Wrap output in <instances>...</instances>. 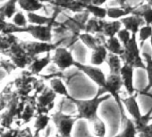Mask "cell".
<instances>
[{
	"label": "cell",
	"mask_w": 152,
	"mask_h": 137,
	"mask_svg": "<svg viewBox=\"0 0 152 137\" xmlns=\"http://www.w3.org/2000/svg\"><path fill=\"white\" fill-rule=\"evenodd\" d=\"M18 133H19L18 129H9L7 132H5L4 130L0 133V137H17Z\"/></svg>",
	"instance_id": "cell-38"
},
{
	"label": "cell",
	"mask_w": 152,
	"mask_h": 137,
	"mask_svg": "<svg viewBox=\"0 0 152 137\" xmlns=\"http://www.w3.org/2000/svg\"><path fill=\"white\" fill-rule=\"evenodd\" d=\"M77 120L76 116L65 114L61 108L51 115V121L54 123L57 133L64 137H72L73 126Z\"/></svg>",
	"instance_id": "cell-4"
},
{
	"label": "cell",
	"mask_w": 152,
	"mask_h": 137,
	"mask_svg": "<svg viewBox=\"0 0 152 137\" xmlns=\"http://www.w3.org/2000/svg\"><path fill=\"white\" fill-rule=\"evenodd\" d=\"M18 38L14 34H6L3 33L0 35V51H5L10 48L14 44L18 42Z\"/></svg>",
	"instance_id": "cell-29"
},
{
	"label": "cell",
	"mask_w": 152,
	"mask_h": 137,
	"mask_svg": "<svg viewBox=\"0 0 152 137\" xmlns=\"http://www.w3.org/2000/svg\"><path fill=\"white\" fill-rule=\"evenodd\" d=\"M56 97V92L50 87H45L42 90L41 94L38 98V107L37 112L38 114L45 113L48 114L49 110L54 108L55 99Z\"/></svg>",
	"instance_id": "cell-10"
},
{
	"label": "cell",
	"mask_w": 152,
	"mask_h": 137,
	"mask_svg": "<svg viewBox=\"0 0 152 137\" xmlns=\"http://www.w3.org/2000/svg\"><path fill=\"white\" fill-rule=\"evenodd\" d=\"M12 23L18 26V27H21V28H26L29 24V22H28V18H27V15H25L23 12L21 11H17L16 14L13 16L12 18Z\"/></svg>",
	"instance_id": "cell-33"
},
{
	"label": "cell",
	"mask_w": 152,
	"mask_h": 137,
	"mask_svg": "<svg viewBox=\"0 0 152 137\" xmlns=\"http://www.w3.org/2000/svg\"><path fill=\"white\" fill-rule=\"evenodd\" d=\"M107 1V0H92L91 3L94 4V5H97V6H103L106 2Z\"/></svg>",
	"instance_id": "cell-41"
},
{
	"label": "cell",
	"mask_w": 152,
	"mask_h": 137,
	"mask_svg": "<svg viewBox=\"0 0 152 137\" xmlns=\"http://www.w3.org/2000/svg\"><path fill=\"white\" fill-rule=\"evenodd\" d=\"M52 137H64V136H63V135H61V134H59V133H57L56 135H54V136H52Z\"/></svg>",
	"instance_id": "cell-44"
},
{
	"label": "cell",
	"mask_w": 152,
	"mask_h": 137,
	"mask_svg": "<svg viewBox=\"0 0 152 137\" xmlns=\"http://www.w3.org/2000/svg\"><path fill=\"white\" fill-rule=\"evenodd\" d=\"M122 28H123V24L120 20L106 21L102 34L105 35L107 38L114 37V36H116V34Z\"/></svg>",
	"instance_id": "cell-24"
},
{
	"label": "cell",
	"mask_w": 152,
	"mask_h": 137,
	"mask_svg": "<svg viewBox=\"0 0 152 137\" xmlns=\"http://www.w3.org/2000/svg\"><path fill=\"white\" fill-rule=\"evenodd\" d=\"M116 1L118 3V7H107L108 18L112 20H120L123 17L132 14L134 7L131 6L127 0H116Z\"/></svg>",
	"instance_id": "cell-11"
},
{
	"label": "cell",
	"mask_w": 152,
	"mask_h": 137,
	"mask_svg": "<svg viewBox=\"0 0 152 137\" xmlns=\"http://www.w3.org/2000/svg\"><path fill=\"white\" fill-rule=\"evenodd\" d=\"M123 87L124 85H123V82H122L120 75H108V76H107L106 85L103 88L107 92V93L110 94L111 97L116 102L118 108H119V113H120L122 123L127 118L126 111L122 103V97L120 96V92Z\"/></svg>",
	"instance_id": "cell-3"
},
{
	"label": "cell",
	"mask_w": 152,
	"mask_h": 137,
	"mask_svg": "<svg viewBox=\"0 0 152 137\" xmlns=\"http://www.w3.org/2000/svg\"><path fill=\"white\" fill-rule=\"evenodd\" d=\"M116 36L119 39V40L121 41V43L123 44V46H124V45H126L130 41L132 36V33L130 31H128L127 29H125V28L123 27L118 32V33L116 34Z\"/></svg>",
	"instance_id": "cell-35"
},
{
	"label": "cell",
	"mask_w": 152,
	"mask_h": 137,
	"mask_svg": "<svg viewBox=\"0 0 152 137\" xmlns=\"http://www.w3.org/2000/svg\"><path fill=\"white\" fill-rule=\"evenodd\" d=\"M76 0H51L49 5L54 7H58L62 10H71L72 5Z\"/></svg>",
	"instance_id": "cell-34"
},
{
	"label": "cell",
	"mask_w": 152,
	"mask_h": 137,
	"mask_svg": "<svg viewBox=\"0 0 152 137\" xmlns=\"http://www.w3.org/2000/svg\"><path fill=\"white\" fill-rule=\"evenodd\" d=\"M142 56H143V59H144L145 64H146L145 71L147 73L148 84L144 90L140 92V93L142 95H145L146 93L149 92L150 90L152 89V56L149 55L148 53H142Z\"/></svg>",
	"instance_id": "cell-20"
},
{
	"label": "cell",
	"mask_w": 152,
	"mask_h": 137,
	"mask_svg": "<svg viewBox=\"0 0 152 137\" xmlns=\"http://www.w3.org/2000/svg\"><path fill=\"white\" fill-rule=\"evenodd\" d=\"M120 57L123 64H129L134 69L145 70L146 64L142 55L140 54V47L137 40V35L132 34L130 41L124 46V51Z\"/></svg>",
	"instance_id": "cell-2"
},
{
	"label": "cell",
	"mask_w": 152,
	"mask_h": 137,
	"mask_svg": "<svg viewBox=\"0 0 152 137\" xmlns=\"http://www.w3.org/2000/svg\"><path fill=\"white\" fill-rule=\"evenodd\" d=\"M138 137H152V122L138 133Z\"/></svg>",
	"instance_id": "cell-37"
},
{
	"label": "cell",
	"mask_w": 152,
	"mask_h": 137,
	"mask_svg": "<svg viewBox=\"0 0 152 137\" xmlns=\"http://www.w3.org/2000/svg\"><path fill=\"white\" fill-rule=\"evenodd\" d=\"M18 0H7L0 7V17L4 19H11L16 14V5Z\"/></svg>",
	"instance_id": "cell-22"
},
{
	"label": "cell",
	"mask_w": 152,
	"mask_h": 137,
	"mask_svg": "<svg viewBox=\"0 0 152 137\" xmlns=\"http://www.w3.org/2000/svg\"><path fill=\"white\" fill-rule=\"evenodd\" d=\"M115 137H120V136H119V134H117V135H115Z\"/></svg>",
	"instance_id": "cell-48"
},
{
	"label": "cell",
	"mask_w": 152,
	"mask_h": 137,
	"mask_svg": "<svg viewBox=\"0 0 152 137\" xmlns=\"http://www.w3.org/2000/svg\"><path fill=\"white\" fill-rule=\"evenodd\" d=\"M33 115H34V109L31 106L28 105V106H26L24 110H23L21 118H23L24 120V122H29L31 119V117L33 116Z\"/></svg>",
	"instance_id": "cell-36"
},
{
	"label": "cell",
	"mask_w": 152,
	"mask_h": 137,
	"mask_svg": "<svg viewBox=\"0 0 152 137\" xmlns=\"http://www.w3.org/2000/svg\"><path fill=\"white\" fill-rule=\"evenodd\" d=\"M120 21H121L124 28L127 29L132 34H135V35L138 34L140 28L145 24V22L141 17L135 15H132V14L129 15L125 17L121 18Z\"/></svg>",
	"instance_id": "cell-14"
},
{
	"label": "cell",
	"mask_w": 152,
	"mask_h": 137,
	"mask_svg": "<svg viewBox=\"0 0 152 137\" xmlns=\"http://www.w3.org/2000/svg\"><path fill=\"white\" fill-rule=\"evenodd\" d=\"M145 2H147L148 4H149L150 6H152V0H144Z\"/></svg>",
	"instance_id": "cell-43"
},
{
	"label": "cell",
	"mask_w": 152,
	"mask_h": 137,
	"mask_svg": "<svg viewBox=\"0 0 152 137\" xmlns=\"http://www.w3.org/2000/svg\"><path fill=\"white\" fill-rule=\"evenodd\" d=\"M111 98V95L107 93L103 88H99L97 94L93 98L88 100H79L70 96L67 100L75 105L77 109V115H76L77 119L86 120L91 123L99 117V108L101 104Z\"/></svg>",
	"instance_id": "cell-1"
},
{
	"label": "cell",
	"mask_w": 152,
	"mask_h": 137,
	"mask_svg": "<svg viewBox=\"0 0 152 137\" xmlns=\"http://www.w3.org/2000/svg\"><path fill=\"white\" fill-rule=\"evenodd\" d=\"M91 51L92 52L91 56V64L100 66L107 61L109 52L105 47V45H99V47H97L95 49Z\"/></svg>",
	"instance_id": "cell-17"
},
{
	"label": "cell",
	"mask_w": 152,
	"mask_h": 137,
	"mask_svg": "<svg viewBox=\"0 0 152 137\" xmlns=\"http://www.w3.org/2000/svg\"><path fill=\"white\" fill-rule=\"evenodd\" d=\"M132 15L141 17L144 20L145 24L152 25V6H150L147 2L140 3L138 6H135Z\"/></svg>",
	"instance_id": "cell-16"
},
{
	"label": "cell",
	"mask_w": 152,
	"mask_h": 137,
	"mask_svg": "<svg viewBox=\"0 0 152 137\" xmlns=\"http://www.w3.org/2000/svg\"><path fill=\"white\" fill-rule=\"evenodd\" d=\"M45 137H49V136H48V133H47V135H46V136H45Z\"/></svg>",
	"instance_id": "cell-47"
},
{
	"label": "cell",
	"mask_w": 152,
	"mask_h": 137,
	"mask_svg": "<svg viewBox=\"0 0 152 137\" xmlns=\"http://www.w3.org/2000/svg\"><path fill=\"white\" fill-rule=\"evenodd\" d=\"M149 43H150V46H151V48H152V34L149 38Z\"/></svg>",
	"instance_id": "cell-45"
},
{
	"label": "cell",
	"mask_w": 152,
	"mask_h": 137,
	"mask_svg": "<svg viewBox=\"0 0 152 137\" xmlns=\"http://www.w3.org/2000/svg\"><path fill=\"white\" fill-rule=\"evenodd\" d=\"M106 62L109 69V75H120L123 66V62L120 56L109 53Z\"/></svg>",
	"instance_id": "cell-21"
},
{
	"label": "cell",
	"mask_w": 152,
	"mask_h": 137,
	"mask_svg": "<svg viewBox=\"0 0 152 137\" xmlns=\"http://www.w3.org/2000/svg\"><path fill=\"white\" fill-rule=\"evenodd\" d=\"M75 67L77 69L85 74L94 84L98 85L99 88H104L107 83V76L101 68L92 64H85L80 62H76Z\"/></svg>",
	"instance_id": "cell-7"
},
{
	"label": "cell",
	"mask_w": 152,
	"mask_h": 137,
	"mask_svg": "<svg viewBox=\"0 0 152 137\" xmlns=\"http://www.w3.org/2000/svg\"><path fill=\"white\" fill-rule=\"evenodd\" d=\"M85 10L88 11L91 15L94 17L99 18V19H105L107 17V8L101 7V6H97L94 4H89L86 6Z\"/></svg>",
	"instance_id": "cell-30"
},
{
	"label": "cell",
	"mask_w": 152,
	"mask_h": 137,
	"mask_svg": "<svg viewBox=\"0 0 152 137\" xmlns=\"http://www.w3.org/2000/svg\"><path fill=\"white\" fill-rule=\"evenodd\" d=\"M137 97H138V93L134 95H131V96L128 95V97L126 98H122V103L124 107V109L130 115L131 118L133 121L139 120L143 115L140 112Z\"/></svg>",
	"instance_id": "cell-13"
},
{
	"label": "cell",
	"mask_w": 152,
	"mask_h": 137,
	"mask_svg": "<svg viewBox=\"0 0 152 137\" xmlns=\"http://www.w3.org/2000/svg\"><path fill=\"white\" fill-rule=\"evenodd\" d=\"M75 58L72 56V51L63 46H58L54 50V55L52 56V63L57 67V69L61 72H64L69 68L76 64Z\"/></svg>",
	"instance_id": "cell-5"
},
{
	"label": "cell",
	"mask_w": 152,
	"mask_h": 137,
	"mask_svg": "<svg viewBox=\"0 0 152 137\" xmlns=\"http://www.w3.org/2000/svg\"><path fill=\"white\" fill-rule=\"evenodd\" d=\"M27 54L31 56V58H35L39 56V55L42 53H48L54 51L59 44L58 43H52V42H42V41H20Z\"/></svg>",
	"instance_id": "cell-8"
},
{
	"label": "cell",
	"mask_w": 152,
	"mask_h": 137,
	"mask_svg": "<svg viewBox=\"0 0 152 137\" xmlns=\"http://www.w3.org/2000/svg\"><path fill=\"white\" fill-rule=\"evenodd\" d=\"M91 133L95 137H106L107 135V125L99 116L91 123Z\"/></svg>",
	"instance_id": "cell-28"
},
{
	"label": "cell",
	"mask_w": 152,
	"mask_h": 137,
	"mask_svg": "<svg viewBox=\"0 0 152 137\" xmlns=\"http://www.w3.org/2000/svg\"><path fill=\"white\" fill-rule=\"evenodd\" d=\"M105 19H99L97 17H90L85 24L84 32L91 33V34H98L102 33L104 24H105Z\"/></svg>",
	"instance_id": "cell-18"
},
{
	"label": "cell",
	"mask_w": 152,
	"mask_h": 137,
	"mask_svg": "<svg viewBox=\"0 0 152 137\" xmlns=\"http://www.w3.org/2000/svg\"><path fill=\"white\" fill-rule=\"evenodd\" d=\"M105 47L107 48L109 53L118 56H121L124 51V46L119 40V39L117 38V36L107 38V40L105 42Z\"/></svg>",
	"instance_id": "cell-26"
},
{
	"label": "cell",
	"mask_w": 152,
	"mask_h": 137,
	"mask_svg": "<svg viewBox=\"0 0 152 137\" xmlns=\"http://www.w3.org/2000/svg\"><path fill=\"white\" fill-rule=\"evenodd\" d=\"M151 34H152V25L144 24L140 28V31L138 32V40L140 42V48H142V44L148 40H149Z\"/></svg>",
	"instance_id": "cell-31"
},
{
	"label": "cell",
	"mask_w": 152,
	"mask_h": 137,
	"mask_svg": "<svg viewBox=\"0 0 152 137\" xmlns=\"http://www.w3.org/2000/svg\"><path fill=\"white\" fill-rule=\"evenodd\" d=\"M17 137H35V136H34V134H32V133L31 131V128L26 127V128L19 131Z\"/></svg>",
	"instance_id": "cell-39"
},
{
	"label": "cell",
	"mask_w": 152,
	"mask_h": 137,
	"mask_svg": "<svg viewBox=\"0 0 152 137\" xmlns=\"http://www.w3.org/2000/svg\"><path fill=\"white\" fill-rule=\"evenodd\" d=\"M134 68L129 64H123L122 69L120 72V76L123 82L124 88L125 89L129 96L138 93L134 87Z\"/></svg>",
	"instance_id": "cell-12"
},
{
	"label": "cell",
	"mask_w": 152,
	"mask_h": 137,
	"mask_svg": "<svg viewBox=\"0 0 152 137\" xmlns=\"http://www.w3.org/2000/svg\"><path fill=\"white\" fill-rule=\"evenodd\" d=\"M3 52V54L10 56L11 61L16 65V67L22 68V69L25 68L26 66H29L32 62V58H31V56L27 54V52L22 46L20 40L14 44L10 48Z\"/></svg>",
	"instance_id": "cell-6"
},
{
	"label": "cell",
	"mask_w": 152,
	"mask_h": 137,
	"mask_svg": "<svg viewBox=\"0 0 152 137\" xmlns=\"http://www.w3.org/2000/svg\"><path fill=\"white\" fill-rule=\"evenodd\" d=\"M18 5L26 13H36L45 7V4L39 0H18Z\"/></svg>",
	"instance_id": "cell-23"
},
{
	"label": "cell",
	"mask_w": 152,
	"mask_h": 137,
	"mask_svg": "<svg viewBox=\"0 0 152 137\" xmlns=\"http://www.w3.org/2000/svg\"><path fill=\"white\" fill-rule=\"evenodd\" d=\"M39 2L43 3V4H50L51 2V0H39Z\"/></svg>",
	"instance_id": "cell-42"
},
{
	"label": "cell",
	"mask_w": 152,
	"mask_h": 137,
	"mask_svg": "<svg viewBox=\"0 0 152 137\" xmlns=\"http://www.w3.org/2000/svg\"><path fill=\"white\" fill-rule=\"evenodd\" d=\"M49 86L50 88L56 92V95H61L64 99H68L71 95L69 94L67 86L62 80V77H53L49 80Z\"/></svg>",
	"instance_id": "cell-19"
},
{
	"label": "cell",
	"mask_w": 152,
	"mask_h": 137,
	"mask_svg": "<svg viewBox=\"0 0 152 137\" xmlns=\"http://www.w3.org/2000/svg\"><path fill=\"white\" fill-rule=\"evenodd\" d=\"M8 24H9V23H7L6 19L0 17V32H2L3 33H6Z\"/></svg>",
	"instance_id": "cell-40"
},
{
	"label": "cell",
	"mask_w": 152,
	"mask_h": 137,
	"mask_svg": "<svg viewBox=\"0 0 152 137\" xmlns=\"http://www.w3.org/2000/svg\"><path fill=\"white\" fill-rule=\"evenodd\" d=\"M0 66H1V65H0Z\"/></svg>",
	"instance_id": "cell-49"
},
{
	"label": "cell",
	"mask_w": 152,
	"mask_h": 137,
	"mask_svg": "<svg viewBox=\"0 0 152 137\" xmlns=\"http://www.w3.org/2000/svg\"><path fill=\"white\" fill-rule=\"evenodd\" d=\"M145 95H147L148 97H149V98H150V99L152 100V94H151V93H149V92H148V93H146Z\"/></svg>",
	"instance_id": "cell-46"
},
{
	"label": "cell",
	"mask_w": 152,
	"mask_h": 137,
	"mask_svg": "<svg viewBox=\"0 0 152 137\" xmlns=\"http://www.w3.org/2000/svg\"><path fill=\"white\" fill-rule=\"evenodd\" d=\"M50 63H52V56L51 52H48L46 53V56H44L43 57L37 56L33 58L32 62L28 67L31 75H39Z\"/></svg>",
	"instance_id": "cell-15"
},
{
	"label": "cell",
	"mask_w": 152,
	"mask_h": 137,
	"mask_svg": "<svg viewBox=\"0 0 152 137\" xmlns=\"http://www.w3.org/2000/svg\"><path fill=\"white\" fill-rule=\"evenodd\" d=\"M151 119H152V108L150 109H148L146 114L142 115V116L139 120L134 121L138 133L140 132L145 126H147L150 123Z\"/></svg>",
	"instance_id": "cell-32"
},
{
	"label": "cell",
	"mask_w": 152,
	"mask_h": 137,
	"mask_svg": "<svg viewBox=\"0 0 152 137\" xmlns=\"http://www.w3.org/2000/svg\"><path fill=\"white\" fill-rule=\"evenodd\" d=\"M50 120H51V116H49L48 114L40 113L36 116V119L34 123V129H35L34 136L35 137H39V133L45 130L48 126Z\"/></svg>",
	"instance_id": "cell-27"
},
{
	"label": "cell",
	"mask_w": 152,
	"mask_h": 137,
	"mask_svg": "<svg viewBox=\"0 0 152 137\" xmlns=\"http://www.w3.org/2000/svg\"><path fill=\"white\" fill-rule=\"evenodd\" d=\"M56 20L45 25L28 24L26 32L31 34L35 40L42 42H51L53 38V29L56 25Z\"/></svg>",
	"instance_id": "cell-9"
},
{
	"label": "cell",
	"mask_w": 152,
	"mask_h": 137,
	"mask_svg": "<svg viewBox=\"0 0 152 137\" xmlns=\"http://www.w3.org/2000/svg\"><path fill=\"white\" fill-rule=\"evenodd\" d=\"M122 125L123 129L118 133L120 137H138V131L134 121L131 117H127Z\"/></svg>",
	"instance_id": "cell-25"
}]
</instances>
